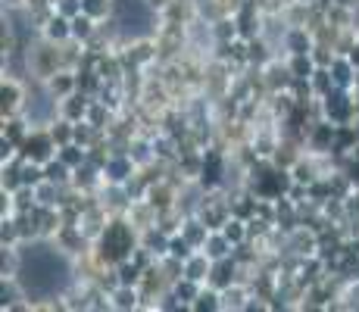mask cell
I'll return each instance as SVG.
<instances>
[{
  "instance_id": "cell-1",
  "label": "cell",
  "mask_w": 359,
  "mask_h": 312,
  "mask_svg": "<svg viewBox=\"0 0 359 312\" xmlns=\"http://www.w3.org/2000/svg\"><path fill=\"white\" fill-rule=\"evenodd\" d=\"M22 272H25V284L32 290H38V294H50V290L66 284V266L53 253H44V250H38V253H32L25 259Z\"/></svg>"
},
{
  "instance_id": "cell-2",
  "label": "cell",
  "mask_w": 359,
  "mask_h": 312,
  "mask_svg": "<svg viewBox=\"0 0 359 312\" xmlns=\"http://www.w3.org/2000/svg\"><path fill=\"white\" fill-rule=\"evenodd\" d=\"M103 247L109 250V256H122L128 250V234H126V228L122 225H116V228H109V234H107V240H103Z\"/></svg>"
}]
</instances>
